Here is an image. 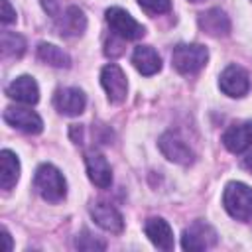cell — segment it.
Instances as JSON below:
<instances>
[{"label":"cell","instance_id":"6da1fadb","mask_svg":"<svg viewBox=\"0 0 252 252\" xmlns=\"http://www.w3.org/2000/svg\"><path fill=\"white\" fill-rule=\"evenodd\" d=\"M33 187H35L37 195L49 203H59L67 195V181H65L63 173L51 163H41L35 169Z\"/></svg>","mask_w":252,"mask_h":252},{"label":"cell","instance_id":"7a4b0ae2","mask_svg":"<svg viewBox=\"0 0 252 252\" xmlns=\"http://www.w3.org/2000/svg\"><path fill=\"white\" fill-rule=\"evenodd\" d=\"M222 205L226 213L242 222L252 220V189L246 183L230 181L222 193Z\"/></svg>","mask_w":252,"mask_h":252},{"label":"cell","instance_id":"3957f363","mask_svg":"<svg viewBox=\"0 0 252 252\" xmlns=\"http://www.w3.org/2000/svg\"><path fill=\"white\" fill-rule=\"evenodd\" d=\"M209 61V51L199 43H177L171 51V63L181 75H193L201 71Z\"/></svg>","mask_w":252,"mask_h":252},{"label":"cell","instance_id":"277c9868","mask_svg":"<svg viewBox=\"0 0 252 252\" xmlns=\"http://www.w3.org/2000/svg\"><path fill=\"white\" fill-rule=\"evenodd\" d=\"M106 24L108 28L112 30L114 35H118L120 39H140L146 30L142 24H138L126 10L118 8V6H112L106 10Z\"/></svg>","mask_w":252,"mask_h":252},{"label":"cell","instance_id":"5b68a950","mask_svg":"<svg viewBox=\"0 0 252 252\" xmlns=\"http://www.w3.org/2000/svg\"><path fill=\"white\" fill-rule=\"evenodd\" d=\"M217 244V230L205 220H195L181 234L183 250H207Z\"/></svg>","mask_w":252,"mask_h":252},{"label":"cell","instance_id":"8992f818","mask_svg":"<svg viewBox=\"0 0 252 252\" xmlns=\"http://www.w3.org/2000/svg\"><path fill=\"white\" fill-rule=\"evenodd\" d=\"M100 83H102V87H104L106 96H108L110 102L120 104V102L126 100L128 81H126L124 71L116 63H110V65L102 67V71H100Z\"/></svg>","mask_w":252,"mask_h":252},{"label":"cell","instance_id":"52a82bcc","mask_svg":"<svg viewBox=\"0 0 252 252\" xmlns=\"http://www.w3.org/2000/svg\"><path fill=\"white\" fill-rule=\"evenodd\" d=\"M4 120L16 128L22 130L26 134H39L43 130V120L39 118L37 112H33L32 108H24V106H6L4 110Z\"/></svg>","mask_w":252,"mask_h":252},{"label":"cell","instance_id":"ba28073f","mask_svg":"<svg viewBox=\"0 0 252 252\" xmlns=\"http://www.w3.org/2000/svg\"><path fill=\"white\" fill-rule=\"evenodd\" d=\"M53 106L63 116H79L87 106V96L77 87L57 89L53 94Z\"/></svg>","mask_w":252,"mask_h":252},{"label":"cell","instance_id":"9c48e42d","mask_svg":"<svg viewBox=\"0 0 252 252\" xmlns=\"http://www.w3.org/2000/svg\"><path fill=\"white\" fill-rule=\"evenodd\" d=\"M219 87L224 94L238 98V96H244L248 93L250 77L240 65H228L219 77Z\"/></svg>","mask_w":252,"mask_h":252},{"label":"cell","instance_id":"30bf717a","mask_svg":"<svg viewBox=\"0 0 252 252\" xmlns=\"http://www.w3.org/2000/svg\"><path fill=\"white\" fill-rule=\"evenodd\" d=\"M158 146H159L161 154H163L169 161H175V163H179V165H189V163H193V159H195V154L191 152V148H189L177 134H173V132H165V134L159 138Z\"/></svg>","mask_w":252,"mask_h":252},{"label":"cell","instance_id":"8fae6325","mask_svg":"<svg viewBox=\"0 0 252 252\" xmlns=\"http://www.w3.org/2000/svg\"><path fill=\"white\" fill-rule=\"evenodd\" d=\"M55 28L65 37H77L83 35L87 30V18L85 12L79 6H65V10L55 18Z\"/></svg>","mask_w":252,"mask_h":252},{"label":"cell","instance_id":"7c38bea8","mask_svg":"<svg viewBox=\"0 0 252 252\" xmlns=\"http://www.w3.org/2000/svg\"><path fill=\"white\" fill-rule=\"evenodd\" d=\"M222 144L232 154H242L252 146V120L230 124L222 134Z\"/></svg>","mask_w":252,"mask_h":252},{"label":"cell","instance_id":"4fadbf2b","mask_svg":"<svg viewBox=\"0 0 252 252\" xmlns=\"http://www.w3.org/2000/svg\"><path fill=\"white\" fill-rule=\"evenodd\" d=\"M91 217H93V220H94L102 230H106V232L118 234V232H122V228H124V219H122L120 211H118L116 207L108 205V203H102V201L94 203V205L91 207Z\"/></svg>","mask_w":252,"mask_h":252},{"label":"cell","instance_id":"5bb4252c","mask_svg":"<svg viewBox=\"0 0 252 252\" xmlns=\"http://www.w3.org/2000/svg\"><path fill=\"white\" fill-rule=\"evenodd\" d=\"M197 24L201 32H205L211 37H226L230 33V20L220 8H211L203 14H199Z\"/></svg>","mask_w":252,"mask_h":252},{"label":"cell","instance_id":"9a60e30c","mask_svg":"<svg viewBox=\"0 0 252 252\" xmlns=\"http://www.w3.org/2000/svg\"><path fill=\"white\" fill-rule=\"evenodd\" d=\"M85 163H87V173H89V179L100 187V189H106L110 187L112 183V169L106 161V158L100 154V152H89L85 156Z\"/></svg>","mask_w":252,"mask_h":252},{"label":"cell","instance_id":"2e32d148","mask_svg":"<svg viewBox=\"0 0 252 252\" xmlns=\"http://www.w3.org/2000/svg\"><path fill=\"white\" fill-rule=\"evenodd\" d=\"M6 94L12 100H18V102H24V104H35L39 100V87H37L33 77L22 75V77H16L6 87Z\"/></svg>","mask_w":252,"mask_h":252},{"label":"cell","instance_id":"e0dca14e","mask_svg":"<svg viewBox=\"0 0 252 252\" xmlns=\"http://www.w3.org/2000/svg\"><path fill=\"white\" fill-rule=\"evenodd\" d=\"M144 232L150 242L159 250H173V232L171 226L161 217H150L144 224Z\"/></svg>","mask_w":252,"mask_h":252},{"label":"cell","instance_id":"ac0fdd59","mask_svg":"<svg viewBox=\"0 0 252 252\" xmlns=\"http://www.w3.org/2000/svg\"><path fill=\"white\" fill-rule=\"evenodd\" d=\"M132 63L146 77L156 75L161 69V59L152 45H138L132 53Z\"/></svg>","mask_w":252,"mask_h":252},{"label":"cell","instance_id":"d6986e66","mask_svg":"<svg viewBox=\"0 0 252 252\" xmlns=\"http://www.w3.org/2000/svg\"><path fill=\"white\" fill-rule=\"evenodd\" d=\"M20 179V161L18 156L10 150L0 152V187L10 191Z\"/></svg>","mask_w":252,"mask_h":252},{"label":"cell","instance_id":"ffe728a7","mask_svg":"<svg viewBox=\"0 0 252 252\" xmlns=\"http://www.w3.org/2000/svg\"><path fill=\"white\" fill-rule=\"evenodd\" d=\"M37 57H39L43 63L51 65V67H59V69L71 67V57H69L61 47H57V45H53V43L41 41V43L37 45Z\"/></svg>","mask_w":252,"mask_h":252},{"label":"cell","instance_id":"44dd1931","mask_svg":"<svg viewBox=\"0 0 252 252\" xmlns=\"http://www.w3.org/2000/svg\"><path fill=\"white\" fill-rule=\"evenodd\" d=\"M26 51V39L16 32H2V53L6 57H20Z\"/></svg>","mask_w":252,"mask_h":252},{"label":"cell","instance_id":"7402d4cb","mask_svg":"<svg viewBox=\"0 0 252 252\" xmlns=\"http://www.w3.org/2000/svg\"><path fill=\"white\" fill-rule=\"evenodd\" d=\"M75 246L79 250H104L106 244L102 240H98L96 236H93L89 230H83L81 234H77L75 238Z\"/></svg>","mask_w":252,"mask_h":252},{"label":"cell","instance_id":"603a6c76","mask_svg":"<svg viewBox=\"0 0 252 252\" xmlns=\"http://www.w3.org/2000/svg\"><path fill=\"white\" fill-rule=\"evenodd\" d=\"M138 4L150 14H165L171 8V0H138Z\"/></svg>","mask_w":252,"mask_h":252},{"label":"cell","instance_id":"cb8c5ba5","mask_svg":"<svg viewBox=\"0 0 252 252\" xmlns=\"http://www.w3.org/2000/svg\"><path fill=\"white\" fill-rule=\"evenodd\" d=\"M41 2V6H43V10L55 20L63 10H65V6H63V0H39Z\"/></svg>","mask_w":252,"mask_h":252},{"label":"cell","instance_id":"d4e9b609","mask_svg":"<svg viewBox=\"0 0 252 252\" xmlns=\"http://www.w3.org/2000/svg\"><path fill=\"white\" fill-rule=\"evenodd\" d=\"M2 24H12L16 20V10L10 6L8 0H2V14H0Z\"/></svg>","mask_w":252,"mask_h":252},{"label":"cell","instance_id":"484cf974","mask_svg":"<svg viewBox=\"0 0 252 252\" xmlns=\"http://www.w3.org/2000/svg\"><path fill=\"white\" fill-rule=\"evenodd\" d=\"M2 240H4V250L10 252L12 250V238H10V232L6 228H2Z\"/></svg>","mask_w":252,"mask_h":252},{"label":"cell","instance_id":"4316f807","mask_svg":"<svg viewBox=\"0 0 252 252\" xmlns=\"http://www.w3.org/2000/svg\"><path fill=\"white\" fill-rule=\"evenodd\" d=\"M242 165H244V167H246V169H248V171L252 173V154H248V156L244 158V161H242Z\"/></svg>","mask_w":252,"mask_h":252},{"label":"cell","instance_id":"83f0119b","mask_svg":"<svg viewBox=\"0 0 252 252\" xmlns=\"http://www.w3.org/2000/svg\"><path fill=\"white\" fill-rule=\"evenodd\" d=\"M189 2H203V0H189Z\"/></svg>","mask_w":252,"mask_h":252}]
</instances>
